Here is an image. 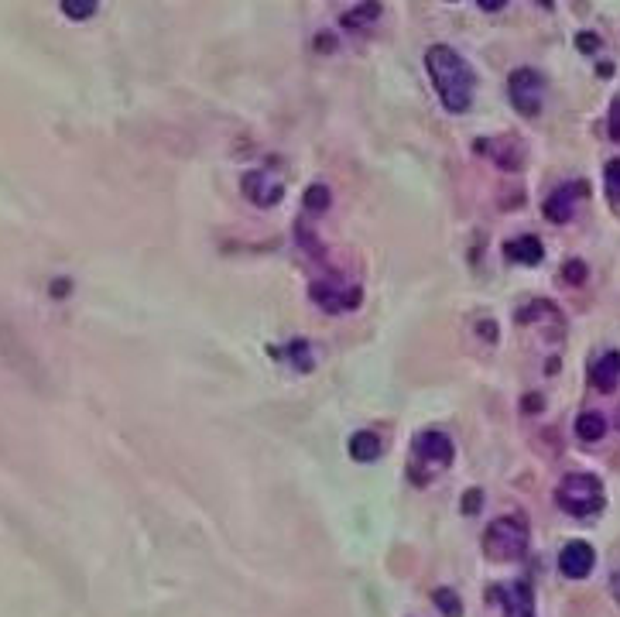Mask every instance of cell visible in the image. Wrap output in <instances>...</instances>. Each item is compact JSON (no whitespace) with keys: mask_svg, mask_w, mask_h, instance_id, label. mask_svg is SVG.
I'll use <instances>...</instances> for the list:
<instances>
[{"mask_svg":"<svg viewBox=\"0 0 620 617\" xmlns=\"http://www.w3.org/2000/svg\"><path fill=\"white\" fill-rule=\"evenodd\" d=\"M425 69L432 76L442 107L449 114H466L473 107V90H477V76H473L470 62L463 59L456 48L449 45H432L425 52Z\"/></svg>","mask_w":620,"mask_h":617,"instance_id":"obj_1","label":"cell"},{"mask_svg":"<svg viewBox=\"0 0 620 617\" xmlns=\"http://www.w3.org/2000/svg\"><path fill=\"white\" fill-rule=\"evenodd\" d=\"M453 443H449L446 432H436V429H425L418 432L412 439V460H408V477L415 480L418 487L432 484L442 470H449V463H453Z\"/></svg>","mask_w":620,"mask_h":617,"instance_id":"obj_2","label":"cell"},{"mask_svg":"<svg viewBox=\"0 0 620 617\" xmlns=\"http://www.w3.org/2000/svg\"><path fill=\"white\" fill-rule=\"evenodd\" d=\"M555 501L566 515L593 518L603 511V480L593 474H569L555 491Z\"/></svg>","mask_w":620,"mask_h":617,"instance_id":"obj_3","label":"cell"},{"mask_svg":"<svg viewBox=\"0 0 620 617\" xmlns=\"http://www.w3.org/2000/svg\"><path fill=\"white\" fill-rule=\"evenodd\" d=\"M483 552L494 563H514L528 552V522L525 518H497L494 525L483 532Z\"/></svg>","mask_w":620,"mask_h":617,"instance_id":"obj_4","label":"cell"},{"mask_svg":"<svg viewBox=\"0 0 620 617\" xmlns=\"http://www.w3.org/2000/svg\"><path fill=\"white\" fill-rule=\"evenodd\" d=\"M507 93H511V103L518 114L525 117H538L545 103V76L538 69H514L511 79H507Z\"/></svg>","mask_w":620,"mask_h":617,"instance_id":"obj_5","label":"cell"},{"mask_svg":"<svg viewBox=\"0 0 620 617\" xmlns=\"http://www.w3.org/2000/svg\"><path fill=\"white\" fill-rule=\"evenodd\" d=\"M312 299H316L319 309L326 312H353L360 306V288L357 285H340L336 278H322V282H312Z\"/></svg>","mask_w":620,"mask_h":617,"instance_id":"obj_6","label":"cell"},{"mask_svg":"<svg viewBox=\"0 0 620 617\" xmlns=\"http://www.w3.org/2000/svg\"><path fill=\"white\" fill-rule=\"evenodd\" d=\"M281 192H285V186H281V179H275L271 168H254V172L244 175V196L261 210L281 203Z\"/></svg>","mask_w":620,"mask_h":617,"instance_id":"obj_7","label":"cell"},{"mask_svg":"<svg viewBox=\"0 0 620 617\" xmlns=\"http://www.w3.org/2000/svg\"><path fill=\"white\" fill-rule=\"evenodd\" d=\"M490 600L504 607V617H535V594H531V583L518 580L511 587H494Z\"/></svg>","mask_w":620,"mask_h":617,"instance_id":"obj_8","label":"cell"},{"mask_svg":"<svg viewBox=\"0 0 620 617\" xmlns=\"http://www.w3.org/2000/svg\"><path fill=\"white\" fill-rule=\"evenodd\" d=\"M593 563H597V556H593L590 542H569V546L559 552V573L569 576V580H583V576H590Z\"/></svg>","mask_w":620,"mask_h":617,"instance_id":"obj_9","label":"cell"},{"mask_svg":"<svg viewBox=\"0 0 620 617\" xmlns=\"http://www.w3.org/2000/svg\"><path fill=\"white\" fill-rule=\"evenodd\" d=\"M583 182L579 186H559L555 192H549V199H545V206H542V213H545V220H552V223H569L573 220V206H576V199L583 196Z\"/></svg>","mask_w":620,"mask_h":617,"instance_id":"obj_10","label":"cell"},{"mask_svg":"<svg viewBox=\"0 0 620 617\" xmlns=\"http://www.w3.org/2000/svg\"><path fill=\"white\" fill-rule=\"evenodd\" d=\"M590 381L600 391H614V384L620 381V350H607L597 364L590 367Z\"/></svg>","mask_w":620,"mask_h":617,"instance_id":"obj_11","label":"cell"},{"mask_svg":"<svg viewBox=\"0 0 620 617\" xmlns=\"http://www.w3.org/2000/svg\"><path fill=\"white\" fill-rule=\"evenodd\" d=\"M381 453H384V443L377 432H357V436L350 439V456L357 463H374Z\"/></svg>","mask_w":620,"mask_h":617,"instance_id":"obj_12","label":"cell"},{"mask_svg":"<svg viewBox=\"0 0 620 617\" xmlns=\"http://www.w3.org/2000/svg\"><path fill=\"white\" fill-rule=\"evenodd\" d=\"M507 258L521 261V264H538L545 258V247H542V240L528 234V237H518V240L507 244Z\"/></svg>","mask_w":620,"mask_h":617,"instance_id":"obj_13","label":"cell"},{"mask_svg":"<svg viewBox=\"0 0 620 617\" xmlns=\"http://www.w3.org/2000/svg\"><path fill=\"white\" fill-rule=\"evenodd\" d=\"M603 432H607V419L600 412H583L576 419V436L586 439V443H597V439H603Z\"/></svg>","mask_w":620,"mask_h":617,"instance_id":"obj_14","label":"cell"},{"mask_svg":"<svg viewBox=\"0 0 620 617\" xmlns=\"http://www.w3.org/2000/svg\"><path fill=\"white\" fill-rule=\"evenodd\" d=\"M377 18H381V4H377V0H364V4L353 7L350 14H343V28L357 31V28H364V24L377 21Z\"/></svg>","mask_w":620,"mask_h":617,"instance_id":"obj_15","label":"cell"},{"mask_svg":"<svg viewBox=\"0 0 620 617\" xmlns=\"http://www.w3.org/2000/svg\"><path fill=\"white\" fill-rule=\"evenodd\" d=\"M96 7H100V0H62V14L72 21H86L96 14Z\"/></svg>","mask_w":620,"mask_h":617,"instance_id":"obj_16","label":"cell"},{"mask_svg":"<svg viewBox=\"0 0 620 617\" xmlns=\"http://www.w3.org/2000/svg\"><path fill=\"white\" fill-rule=\"evenodd\" d=\"M436 607L446 617H463V604H460V594L456 590H449V587H439L436 590Z\"/></svg>","mask_w":620,"mask_h":617,"instance_id":"obj_17","label":"cell"},{"mask_svg":"<svg viewBox=\"0 0 620 617\" xmlns=\"http://www.w3.org/2000/svg\"><path fill=\"white\" fill-rule=\"evenodd\" d=\"M305 210H312V213H322V210H329V203H333V196H329V189L326 186H309L305 189Z\"/></svg>","mask_w":620,"mask_h":617,"instance_id":"obj_18","label":"cell"},{"mask_svg":"<svg viewBox=\"0 0 620 617\" xmlns=\"http://www.w3.org/2000/svg\"><path fill=\"white\" fill-rule=\"evenodd\" d=\"M603 182H607V192L614 203H620V158L607 165V172H603Z\"/></svg>","mask_w":620,"mask_h":617,"instance_id":"obj_19","label":"cell"},{"mask_svg":"<svg viewBox=\"0 0 620 617\" xmlns=\"http://www.w3.org/2000/svg\"><path fill=\"white\" fill-rule=\"evenodd\" d=\"M562 275H566L569 285H583V282H586V264H583V261H566Z\"/></svg>","mask_w":620,"mask_h":617,"instance_id":"obj_20","label":"cell"},{"mask_svg":"<svg viewBox=\"0 0 620 617\" xmlns=\"http://www.w3.org/2000/svg\"><path fill=\"white\" fill-rule=\"evenodd\" d=\"M607 131H610V138H614L620 144V96L614 103H610V117H607Z\"/></svg>","mask_w":620,"mask_h":617,"instance_id":"obj_21","label":"cell"},{"mask_svg":"<svg viewBox=\"0 0 620 617\" xmlns=\"http://www.w3.org/2000/svg\"><path fill=\"white\" fill-rule=\"evenodd\" d=\"M292 354H295V367H302V371H312V360H309V343H292Z\"/></svg>","mask_w":620,"mask_h":617,"instance_id":"obj_22","label":"cell"},{"mask_svg":"<svg viewBox=\"0 0 620 617\" xmlns=\"http://www.w3.org/2000/svg\"><path fill=\"white\" fill-rule=\"evenodd\" d=\"M463 515H480V508H483V494L480 491H466V498H463Z\"/></svg>","mask_w":620,"mask_h":617,"instance_id":"obj_23","label":"cell"},{"mask_svg":"<svg viewBox=\"0 0 620 617\" xmlns=\"http://www.w3.org/2000/svg\"><path fill=\"white\" fill-rule=\"evenodd\" d=\"M480 336H483V340H497V323H487V319H483V323H480Z\"/></svg>","mask_w":620,"mask_h":617,"instance_id":"obj_24","label":"cell"},{"mask_svg":"<svg viewBox=\"0 0 620 617\" xmlns=\"http://www.w3.org/2000/svg\"><path fill=\"white\" fill-rule=\"evenodd\" d=\"M597 38H593V35H579V48H583V52H597Z\"/></svg>","mask_w":620,"mask_h":617,"instance_id":"obj_25","label":"cell"},{"mask_svg":"<svg viewBox=\"0 0 620 617\" xmlns=\"http://www.w3.org/2000/svg\"><path fill=\"white\" fill-rule=\"evenodd\" d=\"M477 4L483 7V11H501V7L507 4V0H477Z\"/></svg>","mask_w":620,"mask_h":617,"instance_id":"obj_26","label":"cell"},{"mask_svg":"<svg viewBox=\"0 0 620 617\" xmlns=\"http://www.w3.org/2000/svg\"><path fill=\"white\" fill-rule=\"evenodd\" d=\"M525 408H531V412H535V408H542V398H535V395L525 398Z\"/></svg>","mask_w":620,"mask_h":617,"instance_id":"obj_27","label":"cell"},{"mask_svg":"<svg viewBox=\"0 0 620 617\" xmlns=\"http://www.w3.org/2000/svg\"><path fill=\"white\" fill-rule=\"evenodd\" d=\"M614 594H617V600H620V573L614 576Z\"/></svg>","mask_w":620,"mask_h":617,"instance_id":"obj_28","label":"cell"},{"mask_svg":"<svg viewBox=\"0 0 620 617\" xmlns=\"http://www.w3.org/2000/svg\"><path fill=\"white\" fill-rule=\"evenodd\" d=\"M538 4H542V7H552V0H538Z\"/></svg>","mask_w":620,"mask_h":617,"instance_id":"obj_29","label":"cell"}]
</instances>
